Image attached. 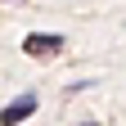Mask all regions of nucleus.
<instances>
[{"mask_svg": "<svg viewBox=\"0 0 126 126\" xmlns=\"http://www.w3.org/2000/svg\"><path fill=\"white\" fill-rule=\"evenodd\" d=\"M23 54L27 59H54V54H63V36H54V32H27Z\"/></svg>", "mask_w": 126, "mask_h": 126, "instance_id": "obj_1", "label": "nucleus"}, {"mask_svg": "<svg viewBox=\"0 0 126 126\" xmlns=\"http://www.w3.org/2000/svg\"><path fill=\"white\" fill-rule=\"evenodd\" d=\"M36 113V94H18L14 104H5V113H0V126H18Z\"/></svg>", "mask_w": 126, "mask_h": 126, "instance_id": "obj_2", "label": "nucleus"}, {"mask_svg": "<svg viewBox=\"0 0 126 126\" xmlns=\"http://www.w3.org/2000/svg\"><path fill=\"white\" fill-rule=\"evenodd\" d=\"M81 126H99V122H81Z\"/></svg>", "mask_w": 126, "mask_h": 126, "instance_id": "obj_3", "label": "nucleus"}]
</instances>
